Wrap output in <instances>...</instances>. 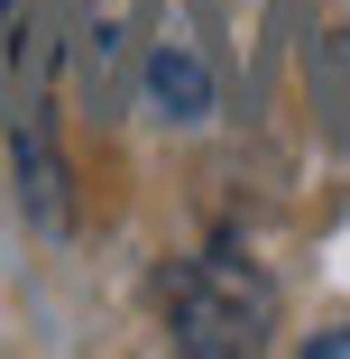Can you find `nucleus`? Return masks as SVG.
<instances>
[{"label":"nucleus","instance_id":"1","mask_svg":"<svg viewBox=\"0 0 350 359\" xmlns=\"http://www.w3.org/2000/svg\"><path fill=\"white\" fill-rule=\"evenodd\" d=\"M267 332H276V285H267L258 258L203 249L175 276V350H194V359H249V350H267Z\"/></svg>","mask_w":350,"mask_h":359},{"label":"nucleus","instance_id":"3","mask_svg":"<svg viewBox=\"0 0 350 359\" xmlns=\"http://www.w3.org/2000/svg\"><path fill=\"white\" fill-rule=\"evenodd\" d=\"M304 359H350V323H332V332H314V341H304Z\"/></svg>","mask_w":350,"mask_h":359},{"label":"nucleus","instance_id":"2","mask_svg":"<svg viewBox=\"0 0 350 359\" xmlns=\"http://www.w3.org/2000/svg\"><path fill=\"white\" fill-rule=\"evenodd\" d=\"M138 93H148V111H157V120H175V129L213 120L222 74H213V55H203V37H194V10H184V0L157 19V37L138 46Z\"/></svg>","mask_w":350,"mask_h":359}]
</instances>
